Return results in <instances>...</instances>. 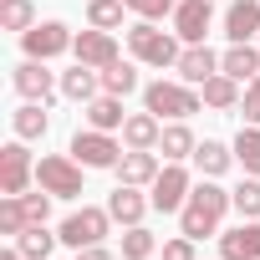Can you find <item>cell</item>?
Masks as SVG:
<instances>
[{"mask_svg": "<svg viewBox=\"0 0 260 260\" xmlns=\"http://www.w3.org/2000/svg\"><path fill=\"white\" fill-rule=\"evenodd\" d=\"M219 72L235 77L240 87H250V82L260 77V46H255V41H230V51L219 56Z\"/></svg>", "mask_w": 260, "mask_h": 260, "instance_id": "cell-15", "label": "cell"}, {"mask_svg": "<svg viewBox=\"0 0 260 260\" xmlns=\"http://www.w3.org/2000/svg\"><path fill=\"white\" fill-rule=\"evenodd\" d=\"M31 179H36V158H31L26 138L6 143V148H0V194H26Z\"/></svg>", "mask_w": 260, "mask_h": 260, "instance_id": "cell-9", "label": "cell"}, {"mask_svg": "<svg viewBox=\"0 0 260 260\" xmlns=\"http://www.w3.org/2000/svg\"><path fill=\"white\" fill-rule=\"evenodd\" d=\"M194 245H199V240L174 235V240H164V260H199V255H194Z\"/></svg>", "mask_w": 260, "mask_h": 260, "instance_id": "cell-36", "label": "cell"}, {"mask_svg": "<svg viewBox=\"0 0 260 260\" xmlns=\"http://www.w3.org/2000/svg\"><path fill=\"white\" fill-rule=\"evenodd\" d=\"M97 92H102V72H97V67H82V61H77L72 72H61V97H67V102H82V107H87Z\"/></svg>", "mask_w": 260, "mask_h": 260, "instance_id": "cell-21", "label": "cell"}, {"mask_svg": "<svg viewBox=\"0 0 260 260\" xmlns=\"http://www.w3.org/2000/svg\"><path fill=\"white\" fill-rule=\"evenodd\" d=\"M16 245H21L26 260H51V250L61 245V235H51L46 224H26V230L16 235Z\"/></svg>", "mask_w": 260, "mask_h": 260, "instance_id": "cell-26", "label": "cell"}, {"mask_svg": "<svg viewBox=\"0 0 260 260\" xmlns=\"http://www.w3.org/2000/svg\"><path fill=\"white\" fill-rule=\"evenodd\" d=\"M107 230H112V214H107V204L102 209H92V204H82V209H72L67 219H61V245H72V250H87V245H102L107 240Z\"/></svg>", "mask_w": 260, "mask_h": 260, "instance_id": "cell-6", "label": "cell"}, {"mask_svg": "<svg viewBox=\"0 0 260 260\" xmlns=\"http://www.w3.org/2000/svg\"><path fill=\"white\" fill-rule=\"evenodd\" d=\"M11 127H16V138H26V143L46 138V133H51V117H46V102H21V107L11 112Z\"/></svg>", "mask_w": 260, "mask_h": 260, "instance_id": "cell-22", "label": "cell"}, {"mask_svg": "<svg viewBox=\"0 0 260 260\" xmlns=\"http://www.w3.org/2000/svg\"><path fill=\"white\" fill-rule=\"evenodd\" d=\"M77 260H117L107 245H87V250H77Z\"/></svg>", "mask_w": 260, "mask_h": 260, "instance_id": "cell-38", "label": "cell"}, {"mask_svg": "<svg viewBox=\"0 0 260 260\" xmlns=\"http://www.w3.org/2000/svg\"><path fill=\"white\" fill-rule=\"evenodd\" d=\"M153 209V199L138 189V184H117L112 194H107V214H112V224H122V230H133V224H143V214Z\"/></svg>", "mask_w": 260, "mask_h": 260, "instance_id": "cell-12", "label": "cell"}, {"mask_svg": "<svg viewBox=\"0 0 260 260\" xmlns=\"http://www.w3.org/2000/svg\"><path fill=\"white\" fill-rule=\"evenodd\" d=\"M127 11H133L138 21H164V16H174V6L179 0H122Z\"/></svg>", "mask_w": 260, "mask_h": 260, "instance_id": "cell-34", "label": "cell"}, {"mask_svg": "<svg viewBox=\"0 0 260 260\" xmlns=\"http://www.w3.org/2000/svg\"><path fill=\"white\" fill-rule=\"evenodd\" d=\"M31 26H36L31 0H0V31H31Z\"/></svg>", "mask_w": 260, "mask_h": 260, "instance_id": "cell-29", "label": "cell"}, {"mask_svg": "<svg viewBox=\"0 0 260 260\" xmlns=\"http://www.w3.org/2000/svg\"><path fill=\"white\" fill-rule=\"evenodd\" d=\"M117 184H138V189H148L158 174H164V164H158V153L153 148H127L122 158H117Z\"/></svg>", "mask_w": 260, "mask_h": 260, "instance_id": "cell-14", "label": "cell"}, {"mask_svg": "<svg viewBox=\"0 0 260 260\" xmlns=\"http://www.w3.org/2000/svg\"><path fill=\"white\" fill-rule=\"evenodd\" d=\"M189 194H194V174L184 164H164V174L148 184V199H153L158 214H179L189 204Z\"/></svg>", "mask_w": 260, "mask_h": 260, "instance_id": "cell-8", "label": "cell"}, {"mask_svg": "<svg viewBox=\"0 0 260 260\" xmlns=\"http://www.w3.org/2000/svg\"><path fill=\"white\" fill-rule=\"evenodd\" d=\"M72 46H77V36H72L67 21H36L31 31H21V51L31 61H51V56L72 51Z\"/></svg>", "mask_w": 260, "mask_h": 260, "instance_id": "cell-7", "label": "cell"}, {"mask_svg": "<svg viewBox=\"0 0 260 260\" xmlns=\"http://www.w3.org/2000/svg\"><path fill=\"white\" fill-rule=\"evenodd\" d=\"M158 138H164V117H153L148 107L143 112H127V122H122V143L127 148H153L158 153Z\"/></svg>", "mask_w": 260, "mask_h": 260, "instance_id": "cell-19", "label": "cell"}, {"mask_svg": "<svg viewBox=\"0 0 260 260\" xmlns=\"http://www.w3.org/2000/svg\"><path fill=\"white\" fill-rule=\"evenodd\" d=\"M219 255L224 260H260V219H240L235 230H224Z\"/></svg>", "mask_w": 260, "mask_h": 260, "instance_id": "cell-16", "label": "cell"}, {"mask_svg": "<svg viewBox=\"0 0 260 260\" xmlns=\"http://www.w3.org/2000/svg\"><path fill=\"white\" fill-rule=\"evenodd\" d=\"M224 36H230V41H255V36H260V0H230Z\"/></svg>", "mask_w": 260, "mask_h": 260, "instance_id": "cell-18", "label": "cell"}, {"mask_svg": "<svg viewBox=\"0 0 260 260\" xmlns=\"http://www.w3.org/2000/svg\"><path fill=\"white\" fill-rule=\"evenodd\" d=\"M230 164H235V148L219 143V138H204V143L194 148V169H199V179H219Z\"/></svg>", "mask_w": 260, "mask_h": 260, "instance_id": "cell-24", "label": "cell"}, {"mask_svg": "<svg viewBox=\"0 0 260 260\" xmlns=\"http://www.w3.org/2000/svg\"><path fill=\"white\" fill-rule=\"evenodd\" d=\"M0 260H26V255H21V245H16V240H11V245H6V250H0Z\"/></svg>", "mask_w": 260, "mask_h": 260, "instance_id": "cell-39", "label": "cell"}, {"mask_svg": "<svg viewBox=\"0 0 260 260\" xmlns=\"http://www.w3.org/2000/svg\"><path fill=\"white\" fill-rule=\"evenodd\" d=\"M230 209H235V194L219 189V179H199L194 194H189V204L179 209V235H189V240L219 235V224H224Z\"/></svg>", "mask_w": 260, "mask_h": 260, "instance_id": "cell-1", "label": "cell"}, {"mask_svg": "<svg viewBox=\"0 0 260 260\" xmlns=\"http://www.w3.org/2000/svg\"><path fill=\"white\" fill-rule=\"evenodd\" d=\"M230 194H235L240 219H260V179H255V174H245V184H240V189H230Z\"/></svg>", "mask_w": 260, "mask_h": 260, "instance_id": "cell-33", "label": "cell"}, {"mask_svg": "<svg viewBox=\"0 0 260 260\" xmlns=\"http://www.w3.org/2000/svg\"><path fill=\"white\" fill-rule=\"evenodd\" d=\"M255 46H260V36H255Z\"/></svg>", "mask_w": 260, "mask_h": 260, "instance_id": "cell-40", "label": "cell"}, {"mask_svg": "<svg viewBox=\"0 0 260 260\" xmlns=\"http://www.w3.org/2000/svg\"><path fill=\"white\" fill-rule=\"evenodd\" d=\"M230 148H235V164H240L245 174H255V179H260V127H255V122H245V127H240Z\"/></svg>", "mask_w": 260, "mask_h": 260, "instance_id": "cell-27", "label": "cell"}, {"mask_svg": "<svg viewBox=\"0 0 260 260\" xmlns=\"http://www.w3.org/2000/svg\"><path fill=\"white\" fill-rule=\"evenodd\" d=\"M11 87H16L26 102H46L51 92H61V77L46 72V61H31V56H26V61L11 72Z\"/></svg>", "mask_w": 260, "mask_h": 260, "instance_id": "cell-11", "label": "cell"}, {"mask_svg": "<svg viewBox=\"0 0 260 260\" xmlns=\"http://www.w3.org/2000/svg\"><path fill=\"white\" fill-rule=\"evenodd\" d=\"M194 148H199V138L189 133V122H169V127H164V138H158L164 164H184V158H194Z\"/></svg>", "mask_w": 260, "mask_h": 260, "instance_id": "cell-25", "label": "cell"}, {"mask_svg": "<svg viewBox=\"0 0 260 260\" xmlns=\"http://www.w3.org/2000/svg\"><path fill=\"white\" fill-rule=\"evenodd\" d=\"M214 26V0H179L174 6V36L184 46H199Z\"/></svg>", "mask_w": 260, "mask_h": 260, "instance_id": "cell-10", "label": "cell"}, {"mask_svg": "<svg viewBox=\"0 0 260 260\" xmlns=\"http://www.w3.org/2000/svg\"><path fill=\"white\" fill-rule=\"evenodd\" d=\"M31 219H26V204H21V194H0V235H21Z\"/></svg>", "mask_w": 260, "mask_h": 260, "instance_id": "cell-32", "label": "cell"}, {"mask_svg": "<svg viewBox=\"0 0 260 260\" xmlns=\"http://www.w3.org/2000/svg\"><path fill=\"white\" fill-rule=\"evenodd\" d=\"M174 72H179V82H189V87H204V82L219 72V56H214V51L199 41V46H184V51H179V67H174Z\"/></svg>", "mask_w": 260, "mask_h": 260, "instance_id": "cell-17", "label": "cell"}, {"mask_svg": "<svg viewBox=\"0 0 260 260\" xmlns=\"http://www.w3.org/2000/svg\"><path fill=\"white\" fill-rule=\"evenodd\" d=\"M143 107L153 112V117H169V122H184V117H194L199 107H204V97H199V87H189V82H148L143 87Z\"/></svg>", "mask_w": 260, "mask_h": 260, "instance_id": "cell-3", "label": "cell"}, {"mask_svg": "<svg viewBox=\"0 0 260 260\" xmlns=\"http://www.w3.org/2000/svg\"><path fill=\"white\" fill-rule=\"evenodd\" d=\"M122 0H87V26H97V31H117L122 26Z\"/></svg>", "mask_w": 260, "mask_h": 260, "instance_id": "cell-30", "label": "cell"}, {"mask_svg": "<svg viewBox=\"0 0 260 260\" xmlns=\"http://www.w3.org/2000/svg\"><path fill=\"white\" fill-rule=\"evenodd\" d=\"M102 92H112V97H127V92H138V67L133 61H112V67H102Z\"/></svg>", "mask_w": 260, "mask_h": 260, "instance_id": "cell-28", "label": "cell"}, {"mask_svg": "<svg viewBox=\"0 0 260 260\" xmlns=\"http://www.w3.org/2000/svg\"><path fill=\"white\" fill-rule=\"evenodd\" d=\"M82 112H87V127H102V133H122V122H127L122 97H112V92H97Z\"/></svg>", "mask_w": 260, "mask_h": 260, "instance_id": "cell-20", "label": "cell"}, {"mask_svg": "<svg viewBox=\"0 0 260 260\" xmlns=\"http://www.w3.org/2000/svg\"><path fill=\"white\" fill-rule=\"evenodd\" d=\"M82 169H117V158L127 153V143H117L112 133H102V127H77V138L67 148Z\"/></svg>", "mask_w": 260, "mask_h": 260, "instance_id": "cell-5", "label": "cell"}, {"mask_svg": "<svg viewBox=\"0 0 260 260\" xmlns=\"http://www.w3.org/2000/svg\"><path fill=\"white\" fill-rule=\"evenodd\" d=\"M72 56L82 61V67H112L117 61V36L112 31H97V26H87V31H77V46H72Z\"/></svg>", "mask_w": 260, "mask_h": 260, "instance_id": "cell-13", "label": "cell"}, {"mask_svg": "<svg viewBox=\"0 0 260 260\" xmlns=\"http://www.w3.org/2000/svg\"><path fill=\"white\" fill-rule=\"evenodd\" d=\"M240 112H245V122H255V127H260V77L245 87V97H240Z\"/></svg>", "mask_w": 260, "mask_h": 260, "instance_id": "cell-37", "label": "cell"}, {"mask_svg": "<svg viewBox=\"0 0 260 260\" xmlns=\"http://www.w3.org/2000/svg\"><path fill=\"white\" fill-rule=\"evenodd\" d=\"M51 199H56V194H46L41 184H36V194L26 189V194H21V204H26V219H31V224H46V214H51Z\"/></svg>", "mask_w": 260, "mask_h": 260, "instance_id": "cell-35", "label": "cell"}, {"mask_svg": "<svg viewBox=\"0 0 260 260\" xmlns=\"http://www.w3.org/2000/svg\"><path fill=\"white\" fill-rule=\"evenodd\" d=\"M199 97H204V107H214V112H235L245 92H240V82H235V77L214 72V77H209V82L199 87Z\"/></svg>", "mask_w": 260, "mask_h": 260, "instance_id": "cell-23", "label": "cell"}, {"mask_svg": "<svg viewBox=\"0 0 260 260\" xmlns=\"http://www.w3.org/2000/svg\"><path fill=\"white\" fill-rule=\"evenodd\" d=\"M36 184L56 199H82V164L72 153H41L36 158Z\"/></svg>", "mask_w": 260, "mask_h": 260, "instance_id": "cell-4", "label": "cell"}, {"mask_svg": "<svg viewBox=\"0 0 260 260\" xmlns=\"http://www.w3.org/2000/svg\"><path fill=\"white\" fill-rule=\"evenodd\" d=\"M153 250H158L153 230H143V224L122 230V260H153Z\"/></svg>", "mask_w": 260, "mask_h": 260, "instance_id": "cell-31", "label": "cell"}, {"mask_svg": "<svg viewBox=\"0 0 260 260\" xmlns=\"http://www.w3.org/2000/svg\"><path fill=\"white\" fill-rule=\"evenodd\" d=\"M127 51H133V61L164 72V67H179L184 41L174 31H158V21H133V26H127Z\"/></svg>", "mask_w": 260, "mask_h": 260, "instance_id": "cell-2", "label": "cell"}]
</instances>
